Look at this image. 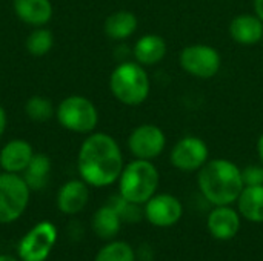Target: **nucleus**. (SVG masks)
<instances>
[{
    "mask_svg": "<svg viewBox=\"0 0 263 261\" xmlns=\"http://www.w3.org/2000/svg\"><path fill=\"white\" fill-rule=\"evenodd\" d=\"M208 158L210 151L206 143L196 135H186L180 138L170 152L171 165L182 172H199Z\"/></svg>",
    "mask_w": 263,
    "mask_h": 261,
    "instance_id": "10",
    "label": "nucleus"
},
{
    "mask_svg": "<svg viewBox=\"0 0 263 261\" xmlns=\"http://www.w3.org/2000/svg\"><path fill=\"white\" fill-rule=\"evenodd\" d=\"M55 118L66 131L88 135L97 128L99 111L88 97L68 95L57 105Z\"/></svg>",
    "mask_w": 263,
    "mask_h": 261,
    "instance_id": "5",
    "label": "nucleus"
},
{
    "mask_svg": "<svg viewBox=\"0 0 263 261\" xmlns=\"http://www.w3.org/2000/svg\"><path fill=\"white\" fill-rule=\"evenodd\" d=\"M262 43H263V37H262Z\"/></svg>",
    "mask_w": 263,
    "mask_h": 261,
    "instance_id": "31",
    "label": "nucleus"
},
{
    "mask_svg": "<svg viewBox=\"0 0 263 261\" xmlns=\"http://www.w3.org/2000/svg\"><path fill=\"white\" fill-rule=\"evenodd\" d=\"M257 154H259L260 163L263 165V134L259 137V140H257Z\"/></svg>",
    "mask_w": 263,
    "mask_h": 261,
    "instance_id": "29",
    "label": "nucleus"
},
{
    "mask_svg": "<svg viewBox=\"0 0 263 261\" xmlns=\"http://www.w3.org/2000/svg\"><path fill=\"white\" fill-rule=\"evenodd\" d=\"M134 60L142 66L159 65L166 55V42L157 34L142 35L133 48Z\"/></svg>",
    "mask_w": 263,
    "mask_h": 261,
    "instance_id": "17",
    "label": "nucleus"
},
{
    "mask_svg": "<svg viewBox=\"0 0 263 261\" xmlns=\"http://www.w3.org/2000/svg\"><path fill=\"white\" fill-rule=\"evenodd\" d=\"M6 125H8V115H6L5 108L0 105V138L3 137V134L6 131Z\"/></svg>",
    "mask_w": 263,
    "mask_h": 261,
    "instance_id": "27",
    "label": "nucleus"
},
{
    "mask_svg": "<svg viewBox=\"0 0 263 261\" xmlns=\"http://www.w3.org/2000/svg\"><path fill=\"white\" fill-rule=\"evenodd\" d=\"M94 261H137V254L126 242L111 240L99 249Z\"/></svg>",
    "mask_w": 263,
    "mask_h": 261,
    "instance_id": "22",
    "label": "nucleus"
},
{
    "mask_svg": "<svg viewBox=\"0 0 263 261\" xmlns=\"http://www.w3.org/2000/svg\"><path fill=\"white\" fill-rule=\"evenodd\" d=\"M236 203L242 218L251 223H263V185L245 186Z\"/></svg>",
    "mask_w": 263,
    "mask_h": 261,
    "instance_id": "20",
    "label": "nucleus"
},
{
    "mask_svg": "<svg viewBox=\"0 0 263 261\" xmlns=\"http://www.w3.org/2000/svg\"><path fill=\"white\" fill-rule=\"evenodd\" d=\"M230 35L239 45H256L263 37V22L256 14H240L230 23Z\"/></svg>",
    "mask_w": 263,
    "mask_h": 261,
    "instance_id": "16",
    "label": "nucleus"
},
{
    "mask_svg": "<svg viewBox=\"0 0 263 261\" xmlns=\"http://www.w3.org/2000/svg\"><path fill=\"white\" fill-rule=\"evenodd\" d=\"M137 25H139V20L134 12L120 9L106 17L103 23V31L108 38L114 42H123L136 32Z\"/></svg>",
    "mask_w": 263,
    "mask_h": 261,
    "instance_id": "18",
    "label": "nucleus"
},
{
    "mask_svg": "<svg viewBox=\"0 0 263 261\" xmlns=\"http://www.w3.org/2000/svg\"><path fill=\"white\" fill-rule=\"evenodd\" d=\"M0 261H20V260H18V257L8 255V254H2V255H0Z\"/></svg>",
    "mask_w": 263,
    "mask_h": 261,
    "instance_id": "30",
    "label": "nucleus"
},
{
    "mask_svg": "<svg viewBox=\"0 0 263 261\" xmlns=\"http://www.w3.org/2000/svg\"><path fill=\"white\" fill-rule=\"evenodd\" d=\"M180 66L182 69L202 80L213 78L217 75L220 65H222V57L219 51L210 45H190L185 46L180 52Z\"/></svg>",
    "mask_w": 263,
    "mask_h": 261,
    "instance_id": "8",
    "label": "nucleus"
},
{
    "mask_svg": "<svg viewBox=\"0 0 263 261\" xmlns=\"http://www.w3.org/2000/svg\"><path fill=\"white\" fill-rule=\"evenodd\" d=\"M31 192L22 174L0 172V225H11L25 214Z\"/></svg>",
    "mask_w": 263,
    "mask_h": 261,
    "instance_id": "6",
    "label": "nucleus"
},
{
    "mask_svg": "<svg viewBox=\"0 0 263 261\" xmlns=\"http://www.w3.org/2000/svg\"><path fill=\"white\" fill-rule=\"evenodd\" d=\"M122 223L123 222H122L120 215L117 214V211L108 203L100 206L94 212L92 220H91V226H92L94 234L105 242H111L119 235Z\"/></svg>",
    "mask_w": 263,
    "mask_h": 261,
    "instance_id": "19",
    "label": "nucleus"
},
{
    "mask_svg": "<svg viewBox=\"0 0 263 261\" xmlns=\"http://www.w3.org/2000/svg\"><path fill=\"white\" fill-rule=\"evenodd\" d=\"M197 185L203 198L213 206L236 203L245 188L242 169L227 158L208 160L199 169Z\"/></svg>",
    "mask_w": 263,
    "mask_h": 261,
    "instance_id": "2",
    "label": "nucleus"
},
{
    "mask_svg": "<svg viewBox=\"0 0 263 261\" xmlns=\"http://www.w3.org/2000/svg\"><path fill=\"white\" fill-rule=\"evenodd\" d=\"M242 226V217L237 209L231 208V205L214 206L206 218V228L211 237L220 242L233 240Z\"/></svg>",
    "mask_w": 263,
    "mask_h": 261,
    "instance_id": "12",
    "label": "nucleus"
},
{
    "mask_svg": "<svg viewBox=\"0 0 263 261\" xmlns=\"http://www.w3.org/2000/svg\"><path fill=\"white\" fill-rule=\"evenodd\" d=\"M159 182L160 175L153 162L134 158L122 169L117 180L119 194L125 200L143 206L154 194H157Z\"/></svg>",
    "mask_w": 263,
    "mask_h": 261,
    "instance_id": "4",
    "label": "nucleus"
},
{
    "mask_svg": "<svg viewBox=\"0 0 263 261\" xmlns=\"http://www.w3.org/2000/svg\"><path fill=\"white\" fill-rule=\"evenodd\" d=\"M183 215L182 202L171 194H154L143 205V217L156 228H171Z\"/></svg>",
    "mask_w": 263,
    "mask_h": 261,
    "instance_id": "11",
    "label": "nucleus"
},
{
    "mask_svg": "<svg viewBox=\"0 0 263 261\" xmlns=\"http://www.w3.org/2000/svg\"><path fill=\"white\" fill-rule=\"evenodd\" d=\"M108 205H111L117 211V214L120 215L123 223L125 222L126 223H137L143 215V211L140 209V205H134V203L125 200L120 194L111 197Z\"/></svg>",
    "mask_w": 263,
    "mask_h": 261,
    "instance_id": "25",
    "label": "nucleus"
},
{
    "mask_svg": "<svg viewBox=\"0 0 263 261\" xmlns=\"http://www.w3.org/2000/svg\"><path fill=\"white\" fill-rule=\"evenodd\" d=\"M166 146V137L162 128L151 123H143L134 128L128 137V149L134 158L154 160Z\"/></svg>",
    "mask_w": 263,
    "mask_h": 261,
    "instance_id": "9",
    "label": "nucleus"
},
{
    "mask_svg": "<svg viewBox=\"0 0 263 261\" xmlns=\"http://www.w3.org/2000/svg\"><path fill=\"white\" fill-rule=\"evenodd\" d=\"M254 14L263 22V0H254Z\"/></svg>",
    "mask_w": 263,
    "mask_h": 261,
    "instance_id": "28",
    "label": "nucleus"
},
{
    "mask_svg": "<svg viewBox=\"0 0 263 261\" xmlns=\"http://www.w3.org/2000/svg\"><path fill=\"white\" fill-rule=\"evenodd\" d=\"M109 91L122 105H142L151 91V82L145 66L137 62H122L117 65L109 75Z\"/></svg>",
    "mask_w": 263,
    "mask_h": 261,
    "instance_id": "3",
    "label": "nucleus"
},
{
    "mask_svg": "<svg viewBox=\"0 0 263 261\" xmlns=\"http://www.w3.org/2000/svg\"><path fill=\"white\" fill-rule=\"evenodd\" d=\"M49 174H51V158L46 154L35 152L29 165L23 171L22 177L25 178L31 191H42L49 182Z\"/></svg>",
    "mask_w": 263,
    "mask_h": 261,
    "instance_id": "21",
    "label": "nucleus"
},
{
    "mask_svg": "<svg viewBox=\"0 0 263 261\" xmlns=\"http://www.w3.org/2000/svg\"><path fill=\"white\" fill-rule=\"evenodd\" d=\"M25 46H26V51L31 55H34V57H43V55H46L52 49V46H54V35L45 26L34 28L29 32V35L26 37Z\"/></svg>",
    "mask_w": 263,
    "mask_h": 261,
    "instance_id": "23",
    "label": "nucleus"
},
{
    "mask_svg": "<svg viewBox=\"0 0 263 261\" xmlns=\"http://www.w3.org/2000/svg\"><path fill=\"white\" fill-rule=\"evenodd\" d=\"M12 9L20 22L32 28L48 25L54 14L51 0H12Z\"/></svg>",
    "mask_w": 263,
    "mask_h": 261,
    "instance_id": "15",
    "label": "nucleus"
},
{
    "mask_svg": "<svg viewBox=\"0 0 263 261\" xmlns=\"http://www.w3.org/2000/svg\"><path fill=\"white\" fill-rule=\"evenodd\" d=\"M242 180L245 186L263 185V165H251L242 169Z\"/></svg>",
    "mask_w": 263,
    "mask_h": 261,
    "instance_id": "26",
    "label": "nucleus"
},
{
    "mask_svg": "<svg viewBox=\"0 0 263 261\" xmlns=\"http://www.w3.org/2000/svg\"><path fill=\"white\" fill-rule=\"evenodd\" d=\"M123 166L122 149L112 135L91 132L82 142L77 154V171L88 186L106 188L114 185Z\"/></svg>",
    "mask_w": 263,
    "mask_h": 261,
    "instance_id": "1",
    "label": "nucleus"
},
{
    "mask_svg": "<svg viewBox=\"0 0 263 261\" xmlns=\"http://www.w3.org/2000/svg\"><path fill=\"white\" fill-rule=\"evenodd\" d=\"M59 231L51 222H39L18 242L17 257L20 261H46L57 243Z\"/></svg>",
    "mask_w": 263,
    "mask_h": 261,
    "instance_id": "7",
    "label": "nucleus"
},
{
    "mask_svg": "<svg viewBox=\"0 0 263 261\" xmlns=\"http://www.w3.org/2000/svg\"><path fill=\"white\" fill-rule=\"evenodd\" d=\"M34 154V148L29 142L22 138H12L0 149V168L3 172L23 174Z\"/></svg>",
    "mask_w": 263,
    "mask_h": 261,
    "instance_id": "14",
    "label": "nucleus"
},
{
    "mask_svg": "<svg viewBox=\"0 0 263 261\" xmlns=\"http://www.w3.org/2000/svg\"><path fill=\"white\" fill-rule=\"evenodd\" d=\"M89 202V186L82 178H72L62 185L57 192V209L65 215L80 214Z\"/></svg>",
    "mask_w": 263,
    "mask_h": 261,
    "instance_id": "13",
    "label": "nucleus"
},
{
    "mask_svg": "<svg viewBox=\"0 0 263 261\" xmlns=\"http://www.w3.org/2000/svg\"><path fill=\"white\" fill-rule=\"evenodd\" d=\"M25 114L29 120L43 123L55 117V108L52 102L45 95H32L25 103Z\"/></svg>",
    "mask_w": 263,
    "mask_h": 261,
    "instance_id": "24",
    "label": "nucleus"
}]
</instances>
